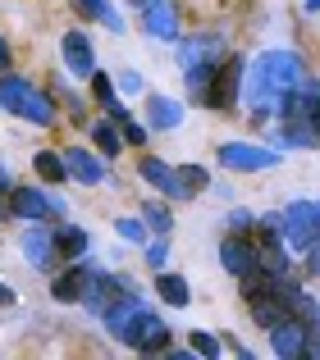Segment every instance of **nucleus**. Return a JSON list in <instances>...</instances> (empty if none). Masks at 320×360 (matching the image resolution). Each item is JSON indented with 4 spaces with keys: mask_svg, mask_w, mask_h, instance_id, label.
<instances>
[{
    "mask_svg": "<svg viewBox=\"0 0 320 360\" xmlns=\"http://www.w3.org/2000/svg\"><path fill=\"white\" fill-rule=\"evenodd\" d=\"M302 60L293 51H266L247 64V105H252V119H266L279 110V101L302 82Z\"/></svg>",
    "mask_w": 320,
    "mask_h": 360,
    "instance_id": "f257e3e1",
    "label": "nucleus"
},
{
    "mask_svg": "<svg viewBox=\"0 0 320 360\" xmlns=\"http://www.w3.org/2000/svg\"><path fill=\"white\" fill-rule=\"evenodd\" d=\"M0 105L27 123H42V128L55 123V101L46 91H37L27 78H14V73H0Z\"/></svg>",
    "mask_w": 320,
    "mask_h": 360,
    "instance_id": "f03ea898",
    "label": "nucleus"
},
{
    "mask_svg": "<svg viewBox=\"0 0 320 360\" xmlns=\"http://www.w3.org/2000/svg\"><path fill=\"white\" fill-rule=\"evenodd\" d=\"M284 242H288V251H312L320 242V205L316 201H293L284 210Z\"/></svg>",
    "mask_w": 320,
    "mask_h": 360,
    "instance_id": "7ed1b4c3",
    "label": "nucleus"
},
{
    "mask_svg": "<svg viewBox=\"0 0 320 360\" xmlns=\"http://www.w3.org/2000/svg\"><path fill=\"white\" fill-rule=\"evenodd\" d=\"M119 342H128L133 352H147V356H152V352H165V347H169V328H165V319L152 315V306L142 301V310L128 319V328L119 333Z\"/></svg>",
    "mask_w": 320,
    "mask_h": 360,
    "instance_id": "20e7f679",
    "label": "nucleus"
},
{
    "mask_svg": "<svg viewBox=\"0 0 320 360\" xmlns=\"http://www.w3.org/2000/svg\"><path fill=\"white\" fill-rule=\"evenodd\" d=\"M242 73H247V64H242L238 55H233V60H224L220 69H215L211 87H206L202 105H211V110H220V115H229V110H233V101H238V87L247 82Z\"/></svg>",
    "mask_w": 320,
    "mask_h": 360,
    "instance_id": "39448f33",
    "label": "nucleus"
},
{
    "mask_svg": "<svg viewBox=\"0 0 320 360\" xmlns=\"http://www.w3.org/2000/svg\"><path fill=\"white\" fill-rule=\"evenodd\" d=\"M215 155H220L224 169H238V174H261V169L279 165V150H261V146H252V141H224Z\"/></svg>",
    "mask_w": 320,
    "mask_h": 360,
    "instance_id": "423d86ee",
    "label": "nucleus"
},
{
    "mask_svg": "<svg viewBox=\"0 0 320 360\" xmlns=\"http://www.w3.org/2000/svg\"><path fill=\"white\" fill-rule=\"evenodd\" d=\"M124 297V283L115 278V274L106 269H87V288H82V306L92 310V315H106L115 301Z\"/></svg>",
    "mask_w": 320,
    "mask_h": 360,
    "instance_id": "0eeeda50",
    "label": "nucleus"
},
{
    "mask_svg": "<svg viewBox=\"0 0 320 360\" xmlns=\"http://www.w3.org/2000/svg\"><path fill=\"white\" fill-rule=\"evenodd\" d=\"M220 264L233 278H242V274L257 264V238H252V233H229V238L220 242Z\"/></svg>",
    "mask_w": 320,
    "mask_h": 360,
    "instance_id": "6e6552de",
    "label": "nucleus"
},
{
    "mask_svg": "<svg viewBox=\"0 0 320 360\" xmlns=\"http://www.w3.org/2000/svg\"><path fill=\"white\" fill-rule=\"evenodd\" d=\"M60 51H64V64H69V73H78V78H92L97 73V55H92V41H87V32H64V41H60Z\"/></svg>",
    "mask_w": 320,
    "mask_h": 360,
    "instance_id": "1a4fd4ad",
    "label": "nucleus"
},
{
    "mask_svg": "<svg viewBox=\"0 0 320 360\" xmlns=\"http://www.w3.org/2000/svg\"><path fill=\"white\" fill-rule=\"evenodd\" d=\"M270 352L284 360L307 356V319H284L279 328H270Z\"/></svg>",
    "mask_w": 320,
    "mask_h": 360,
    "instance_id": "9d476101",
    "label": "nucleus"
},
{
    "mask_svg": "<svg viewBox=\"0 0 320 360\" xmlns=\"http://www.w3.org/2000/svg\"><path fill=\"white\" fill-rule=\"evenodd\" d=\"M51 196L42 192V187H14L9 192V214H18V219H32V224H42L46 214H51Z\"/></svg>",
    "mask_w": 320,
    "mask_h": 360,
    "instance_id": "9b49d317",
    "label": "nucleus"
},
{
    "mask_svg": "<svg viewBox=\"0 0 320 360\" xmlns=\"http://www.w3.org/2000/svg\"><path fill=\"white\" fill-rule=\"evenodd\" d=\"M18 246H23V255H27L32 269H55V260H60V251H55V233H46V229H27L23 238H18Z\"/></svg>",
    "mask_w": 320,
    "mask_h": 360,
    "instance_id": "f8f14e48",
    "label": "nucleus"
},
{
    "mask_svg": "<svg viewBox=\"0 0 320 360\" xmlns=\"http://www.w3.org/2000/svg\"><path fill=\"white\" fill-rule=\"evenodd\" d=\"M142 23H147V32H152L156 41H178V9L169 5V0L142 5Z\"/></svg>",
    "mask_w": 320,
    "mask_h": 360,
    "instance_id": "ddd939ff",
    "label": "nucleus"
},
{
    "mask_svg": "<svg viewBox=\"0 0 320 360\" xmlns=\"http://www.w3.org/2000/svg\"><path fill=\"white\" fill-rule=\"evenodd\" d=\"M137 174H142L160 196H169V201H178V196H183V187H178V169H169L165 160H152V155H147L142 165H137Z\"/></svg>",
    "mask_w": 320,
    "mask_h": 360,
    "instance_id": "4468645a",
    "label": "nucleus"
},
{
    "mask_svg": "<svg viewBox=\"0 0 320 360\" xmlns=\"http://www.w3.org/2000/svg\"><path fill=\"white\" fill-rule=\"evenodd\" d=\"M64 165H69V178H78V183H87V187L106 183V165H101V160L92 155V150L69 146V150H64Z\"/></svg>",
    "mask_w": 320,
    "mask_h": 360,
    "instance_id": "2eb2a0df",
    "label": "nucleus"
},
{
    "mask_svg": "<svg viewBox=\"0 0 320 360\" xmlns=\"http://www.w3.org/2000/svg\"><path fill=\"white\" fill-rule=\"evenodd\" d=\"M82 288H87V264H69L64 274H55V278H51V297L64 301V306L82 301Z\"/></svg>",
    "mask_w": 320,
    "mask_h": 360,
    "instance_id": "dca6fc26",
    "label": "nucleus"
},
{
    "mask_svg": "<svg viewBox=\"0 0 320 360\" xmlns=\"http://www.w3.org/2000/svg\"><path fill=\"white\" fill-rule=\"evenodd\" d=\"M178 64L192 69V64H224V46L215 37H197V41H183L178 46Z\"/></svg>",
    "mask_w": 320,
    "mask_h": 360,
    "instance_id": "f3484780",
    "label": "nucleus"
},
{
    "mask_svg": "<svg viewBox=\"0 0 320 360\" xmlns=\"http://www.w3.org/2000/svg\"><path fill=\"white\" fill-rule=\"evenodd\" d=\"M147 119H152L156 132H169V128H178V123H183V105H178V101H169V96H147Z\"/></svg>",
    "mask_w": 320,
    "mask_h": 360,
    "instance_id": "a211bd4d",
    "label": "nucleus"
},
{
    "mask_svg": "<svg viewBox=\"0 0 320 360\" xmlns=\"http://www.w3.org/2000/svg\"><path fill=\"white\" fill-rule=\"evenodd\" d=\"M73 5H78L82 18H97V23H106L115 37L124 32V14H119V9H110V0H73Z\"/></svg>",
    "mask_w": 320,
    "mask_h": 360,
    "instance_id": "6ab92c4d",
    "label": "nucleus"
},
{
    "mask_svg": "<svg viewBox=\"0 0 320 360\" xmlns=\"http://www.w3.org/2000/svg\"><path fill=\"white\" fill-rule=\"evenodd\" d=\"M55 251H60V260H78V255L87 251V233H82L78 224H60V229H55Z\"/></svg>",
    "mask_w": 320,
    "mask_h": 360,
    "instance_id": "aec40b11",
    "label": "nucleus"
},
{
    "mask_svg": "<svg viewBox=\"0 0 320 360\" xmlns=\"http://www.w3.org/2000/svg\"><path fill=\"white\" fill-rule=\"evenodd\" d=\"M156 297H165L169 306H187V301H192V292H187V278H183V274H160V278H156Z\"/></svg>",
    "mask_w": 320,
    "mask_h": 360,
    "instance_id": "412c9836",
    "label": "nucleus"
},
{
    "mask_svg": "<svg viewBox=\"0 0 320 360\" xmlns=\"http://www.w3.org/2000/svg\"><path fill=\"white\" fill-rule=\"evenodd\" d=\"M32 169L46 178V183H64V178H69V165H64V155H55V150H37Z\"/></svg>",
    "mask_w": 320,
    "mask_h": 360,
    "instance_id": "4be33fe9",
    "label": "nucleus"
},
{
    "mask_svg": "<svg viewBox=\"0 0 320 360\" xmlns=\"http://www.w3.org/2000/svg\"><path fill=\"white\" fill-rule=\"evenodd\" d=\"M142 219H147V229H152L156 238H169V229H174V214H169V205H160V201L142 205Z\"/></svg>",
    "mask_w": 320,
    "mask_h": 360,
    "instance_id": "5701e85b",
    "label": "nucleus"
},
{
    "mask_svg": "<svg viewBox=\"0 0 320 360\" xmlns=\"http://www.w3.org/2000/svg\"><path fill=\"white\" fill-rule=\"evenodd\" d=\"M92 137H97V150H101V155H119V146H124V132H115V119H110V123H97V128H92Z\"/></svg>",
    "mask_w": 320,
    "mask_h": 360,
    "instance_id": "b1692460",
    "label": "nucleus"
},
{
    "mask_svg": "<svg viewBox=\"0 0 320 360\" xmlns=\"http://www.w3.org/2000/svg\"><path fill=\"white\" fill-rule=\"evenodd\" d=\"M206 183H211V174H206L202 165H183V169H178V187H183V196L206 192Z\"/></svg>",
    "mask_w": 320,
    "mask_h": 360,
    "instance_id": "393cba45",
    "label": "nucleus"
},
{
    "mask_svg": "<svg viewBox=\"0 0 320 360\" xmlns=\"http://www.w3.org/2000/svg\"><path fill=\"white\" fill-rule=\"evenodd\" d=\"M187 347H192L197 356H220V338H211L206 328H192V333H187Z\"/></svg>",
    "mask_w": 320,
    "mask_h": 360,
    "instance_id": "a878e982",
    "label": "nucleus"
},
{
    "mask_svg": "<svg viewBox=\"0 0 320 360\" xmlns=\"http://www.w3.org/2000/svg\"><path fill=\"white\" fill-rule=\"evenodd\" d=\"M92 96H97L106 110L119 101V96H115V82H110V73H92Z\"/></svg>",
    "mask_w": 320,
    "mask_h": 360,
    "instance_id": "bb28decb",
    "label": "nucleus"
},
{
    "mask_svg": "<svg viewBox=\"0 0 320 360\" xmlns=\"http://www.w3.org/2000/svg\"><path fill=\"white\" fill-rule=\"evenodd\" d=\"M119 224V238L124 242H142L147 238V219H115Z\"/></svg>",
    "mask_w": 320,
    "mask_h": 360,
    "instance_id": "cd10ccee",
    "label": "nucleus"
},
{
    "mask_svg": "<svg viewBox=\"0 0 320 360\" xmlns=\"http://www.w3.org/2000/svg\"><path fill=\"white\" fill-rule=\"evenodd\" d=\"M119 132H124V141H128V146H147V128H142V123L124 119V123H119Z\"/></svg>",
    "mask_w": 320,
    "mask_h": 360,
    "instance_id": "c85d7f7f",
    "label": "nucleus"
},
{
    "mask_svg": "<svg viewBox=\"0 0 320 360\" xmlns=\"http://www.w3.org/2000/svg\"><path fill=\"white\" fill-rule=\"evenodd\" d=\"M224 224H229V233H252V224H257V219H252L247 210H229V219H224Z\"/></svg>",
    "mask_w": 320,
    "mask_h": 360,
    "instance_id": "c756f323",
    "label": "nucleus"
},
{
    "mask_svg": "<svg viewBox=\"0 0 320 360\" xmlns=\"http://www.w3.org/2000/svg\"><path fill=\"white\" fill-rule=\"evenodd\" d=\"M119 91H142V73L124 69V73H119Z\"/></svg>",
    "mask_w": 320,
    "mask_h": 360,
    "instance_id": "7c9ffc66",
    "label": "nucleus"
},
{
    "mask_svg": "<svg viewBox=\"0 0 320 360\" xmlns=\"http://www.w3.org/2000/svg\"><path fill=\"white\" fill-rule=\"evenodd\" d=\"M147 260H152V269H160V264H165V238H156L152 246H147Z\"/></svg>",
    "mask_w": 320,
    "mask_h": 360,
    "instance_id": "2f4dec72",
    "label": "nucleus"
},
{
    "mask_svg": "<svg viewBox=\"0 0 320 360\" xmlns=\"http://www.w3.org/2000/svg\"><path fill=\"white\" fill-rule=\"evenodd\" d=\"M307 269H312V274H316V278H320V242L312 246V251H307Z\"/></svg>",
    "mask_w": 320,
    "mask_h": 360,
    "instance_id": "473e14b6",
    "label": "nucleus"
},
{
    "mask_svg": "<svg viewBox=\"0 0 320 360\" xmlns=\"http://www.w3.org/2000/svg\"><path fill=\"white\" fill-rule=\"evenodd\" d=\"M14 301H18V292L9 283H0V306H14Z\"/></svg>",
    "mask_w": 320,
    "mask_h": 360,
    "instance_id": "72a5a7b5",
    "label": "nucleus"
},
{
    "mask_svg": "<svg viewBox=\"0 0 320 360\" xmlns=\"http://www.w3.org/2000/svg\"><path fill=\"white\" fill-rule=\"evenodd\" d=\"M5 69H9V41L0 37V73H5Z\"/></svg>",
    "mask_w": 320,
    "mask_h": 360,
    "instance_id": "f704fd0d",
    "label": "nucleus"
},
{
    "mask_svg": "<svg viewBox=\"0 0 320 360\" xmlns=\"http://www.w3.org/2000/svg\"><path fill=\"white\" fill-rule=\"evenodd\" d=\"M5 187H14V183H9V169L0 165V196H5Z\"/></svg>",
    "mask_w": 320,
    "mask_h": 360,
    "instance_id": "c9c22d12",
    "label": "nucleus"
},
{
    "mask_svg": "<svg viewBox=\"0 0 320 360\" xmlns=\"http://www.w3.org/2000/svg\"><path fill=\"white\" fill-rule=\"evenodd\" d=\"M307 9H312V14H320V0H307Z\"/></svg>",
    "mask_w": 320,
    "mask_h": 360,
    "instance_id": "e433bc0d",
    "label": "nucleus"
},
{
    "mask_svg": "<svg viewBox=\"0 0 320 360\" xmlns=\"http://www.w3.org/2000/svg\"><path fill=\"white\" fill-rule=\"evenodd\" d=\"M307 324H320V301H316V315H312V319H307Z\"/></svg>",
    "mask_w": 320,
    "mask_h": 360,
    "instance_id": "4c0bfd02",
    "label": "nucleus"
},
{
    "mask_svg": "<svg viewBox=\"0 0 320 360\" xmlns=\"http://www.w3.org/2000/svg\"><path fill=\"white\" fill-rule=\"evenodd\" d=\"M133 5H152V0H133Z\"/></svg>",
    "mask_w": 320,
    "mask_h": 360,
    "instance_id": "58836bf2",
    "label": "nucleus"
},
{
    "mask_svg": "<svg viewBox=\"0 0 320 360\" xmlns=\"http://www.w3.org/2000/svg\"><path fill=\"white\" fill-rule=\"evenodd\" d=\"M316 205H320V201H316Z\"/></svg>",
    "mask_w": 320,
    "mask_h": 360,
    "instance_id": "ea45409f",
    "label": "nucleus"
}]
</instances>
